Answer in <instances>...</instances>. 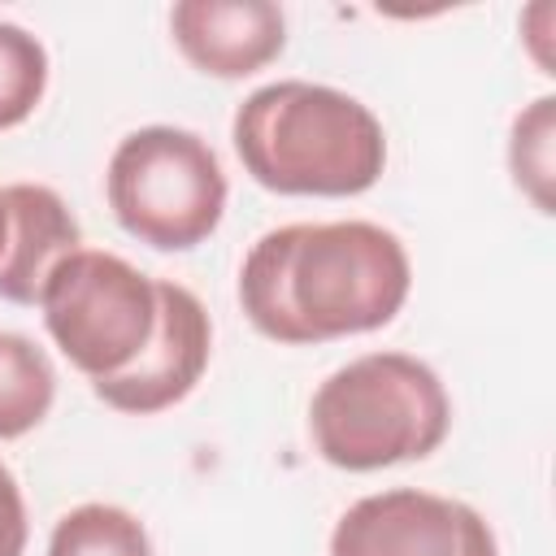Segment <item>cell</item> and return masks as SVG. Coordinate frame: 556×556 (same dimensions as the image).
I'll return each instance as SVG.
<instances>
[{
  "mask_svg": "<svg viewBox=\"0 0 556 556\" xmlns=\"http://www.w3.org/2000/svg\"><path fill=\"white\" fill-rule=\"evenodd\" d=\"M43 326L61 356L91 382L126 374L156 330V278L139 274L130 261L78 248L70 252L39 295Z\"/></svg>",
  "mask_w": 556,
  "mask_h": 556,
  "instance_id": "5b68a950",
  "label": "cell"
},
{
  "mask_svg": "<svg viewBox=\"0 0 556 556\" xmlns=\"http://www.w3.org/2000/svg\"><path fill=\"white\" fill-rule=\"evenodd\" d=\"M556 100L539 96L513 117L508 135V169L513 182L530 195L539 213H552V178H556Z\"/></svg>",
  "mask_w": 556,
  "mask_h": 556,
  "instance_id": "7c38bea8",
  "label": "cell"
},
{
  "mask_svg": "<svg viewBox=\"0 0 556 556\" xmlns=\"http://www.w3.org/2000/svg\"><path fill=\"white\" fill-rule=\"evenodd\" d=\"M104 195L130 239L156 252H191L222 226L230 187L217 152L195 130L139 126L113 148Z\"/></svg>",
  "mask_w": 556,
  "mask_h": 556,
  "instance_id": "277c9868",
  "label": "cell"
},
{
  "mask_svg": "<svg viewBox=\"0 0 556 556\" xmlns=\"http://www.w3.org/2000/svg\"><path fill=\"white\" fill-rule=\"evenodd\" d=\"M413 287V261L378 222H291L265 230L239 265L248 321L287 348L369 334L395 321Z\"/></svg>",
  "mask_w": 556,
  "mask_h": 556,
  "instance_id": "6da1fadb",
  "label": "cell"
},
{
  "mask_svg": "<svg viewBox=\"0 0 556 556\" xmlns=\"http://www.w3.org/2000/svg\"><path fill=\"white\" fill-rule=\"evenodd\" d=\"M26 534H30V521H26L22 486H17L13 469L0 465V556H22L26 552Z\"/></svg>",
  "mask_w": 556,
  "mask_h": 556,
  "instance_id": "5bb4252c",
  "label": "cell"
},
{
  "mask_svg": "<svg viewBox=\"0 0 556 556\" xmlns=\"http://www.w3.org/2000/svg\"><path fill=\"white\" fill-rule=\"evenodd\" d=\"M178 52L208 78H248L287 48V17L269 0H182L169 9Z\"/></svg>",
  "mask_w": 556,
  "mask_h": 556,
  "instance_id": "ba28073f",
  "label": "cell"
},
{
  "mask_svg": "<svg viewBox=\"0 0 556 556\" xmlns=\"http://www.w3.org/2000/svg\"><path fill=\"white\" fill-rule=\"evenodd\" d=\"M452 430L439 374L408 352H365L339 365L308 400V434L326 465L374 473L426 460Z\"/></svg>",
  "mask_w": 556,
  "mask_h": 556,
  "instance_id": "3957f363",
  "label": "cell"
},
{
  "mask_svg": "<svg viewBox=\"0 0 556 556\" xmlns=\"http://www.w3.org/2000/svg\"><path fill=\"white\" fill-rule=\"evenodd\" d=\"M48 91V52L43 43L17 26L0 22V130L22 126Z\"/></svg>",
  "mask_w": 556,
  "mask_h": 556,
  "instance_id": "4fadbf2b",
  "label": "cell"
},
{
  "mask_svg": "<svg viewBox=\"0 0 556 556\" xmlns=\"http://www.w3.org/2000/svg\"><path fill=\"white\" fill-rule=\"evenodd\" d=\"M56 400V369L48 352L17 334L0 330V439H22L30 434Z\"/></svg>",
  "mask_w": 556,
  "mask_h": 556,
  "instance_id": "30bf717a",
  "label": "cell"
},
{
  "mask_svg": "<svg viewBox=\"0 0 556 556\" xmlns=\"http://www.w3.org/2000/svg\"><path fill=\"white\" fill-rule=\"evenodd\" d=\"M0 195L9 208V243L0 256V300L39 304L52 269L83 248L78 217L43 182H9L0 187Z\"/></svg>",
  "mask_w": 556,
  "mask_h": 556,
  "instance_id": "9c48e42d",
  "label": "cell"
},
{
  "mask_svg": "<svg viewBox=\"0 0 556 556\" xmlns=\"http://www.w3.org/2000/svg\"><path fill=\"white\" fill-rule=\"evenodd\" d=\"M248 178L278 195H361L387 169V130L356 96L278 78L256 87L230 122Z\"/></svg>",
  "mask_w": 556,
  "mask_h": 556,
  "instance_id": "7a4b0ae2",
  "label": "cell"
},
{
  "mask_svg": "<svg viewBox=\"0 0 556 556\" xmlns=\"http://www.w3.org/2000/svg\"><path fill=\"white\" fill-rule=\"evenodd\" d=\"M156 304H161L156 330L143 356L126 374L91 382L96 400L130 417H152L187 400L200 374L208 369V352H213V321L195 300V291H187L182 282H156Z\"/></svg>",
  "mask_w": 556,
  "mask_h": 556,
  "instance_id": "52a82bcc",
  "label": "cell"
},
{
  "mask_svg": "<svg viewBox=\"0 0 556 556\" xmlns=\"http://www.w3.org/2000/svg\"><path fill=\"white\" fill-rule=\"evenodd\" d=\"M4 243H9V208H4V195H0V256H4Z\"/></svg>",
  "mask_w": 556,
  "mask_h": 556,
  "instance_id": "9a60e30c",
  "label": "cell"
},
{
  "mask_svg": "<svg viewBox=\"0 0 556 556\" xmlns=\"http://www.w3.org/2000/svg\"><path fill=\"white\" fill-rule=\"evenodd\" d=\"M330 556H500V543L473 504L395 486L348 504L330 530Z\"/></svg>",
  "mask_w": 556,
  "mask_h": 556,
  "instance_id": "8992f818",
  "label": "cell"
},
{
  "mask_svg": "<svg viewBox=\"0 0 556 556\" xmlns=\"http://www.w3.org/2000/svg\"><path fill=\"white\" fill-rule=\"evenodd\" d=\"M48 556H152V539L117 504H78L52 526Z\"/></svg>",
  "mask_w": 556,
  "mask_h": 556,
  "instance_id": "8fae6325",
  "label": "cell"
}]
</instances>
